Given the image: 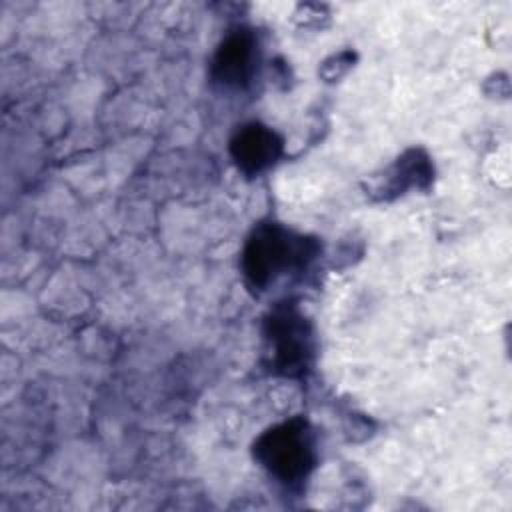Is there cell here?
<instances>
[{
	"mask_svg": "<svg viewBox=\"0 0 512 512\" xmlns=\"http://www.w3.org/2000/svg\"><path fill=\"white\" fill-rule=\"evenodd\" d=\"M296 18L304 26H322V20L328 18V12H326V6H320V4H300Z\"/></svg>",
	"mask_w": 512,
	"mask_h": 512,
	"instance_id": "ba28073f",
	"label": "cell"
},
{
	"mask_svg": "<svg viewBox=\"0 0 512 512\" xmlns=\"http://www.w3.org/2000/svg\"><path fill=\"white\" fill-rule=\"evenodd\" d=\"M252 454L280 484L298 488L308 480L318 460L314 428L302 416L280 422L254 440Z\"/></svg>",
	"mask_w": 512,
	"mask_h": 512,
	"instance_id": "7a4b0ae2",
	"label": "cell"
},
{
	"mask_svg": "<svg viewBox=\"0 0 512 512\" xmlns=\"http://www.w3.org/2000/svg\"><path fill=\"white\" fill-rule=\"evenodd\" d=\"M356 62V52L354 50H342V52H336L332 56H328L320 68H318V74L324 82H338Z\"/></svg>",
	"mask_w": 512,
	"mask_h": 512,
	"instance_id": "52a82bcc",
	"label": "cell"
},
{
	"mask_svg": "<svg viewBox=\"0 0 512 512\" xmlns=\"http://www.w3.org/2000/svg\"><path fill=\"white\" fill-rule=\"evenodd\" d=\"M264 364L284 378H302L314 360V328L294 302L272 306L264 318Z\"/></svg>",
	"mask_w": 512,
	"mask_h": 512,
	"instance_id": "3957f363",
	"label": "cell"
},
{
	"mask_svg": "<svg viewBox=\"0 0 512 512\" xmlns=\"http://www.w3.org/2000/svg\"><path fill=\"white\" fill-rule=\"evenodd\" d=\"M260 42L252 28H234L220 42L212 58V80L230 90L248 88L258 76Z\"/></svg>",
	"mask_w": 512,
	"mask_h": 512,
	"instance_id": "277c9868",
	"label": "cell"
},
{
	"mask_svg": "<svg viewBox=\"0 0 512 512\" xmlns=\"http://www.w3.org/2000/svg\"><path fill=\"white\" fill-rule=\"evenodd\" d=\"M320 250L316 238L298 234L278 222L258 224L242 250L246 284L256 292H264L280 278L304 272Z\"/></svg>",
	"mask_w": 512,
	"mask_h": 512,
	"instance_id": "6da1fadb",
	"label": "cell"
},
{
	"mask_svg": "<svg viewBox=\"0 0 512 512\" xmlns=\"http://www.w3.org/2000/svg\"><path fill=\"white\" fill-rule=\"evenodd\" d=\"M282 152V136L262 122L242 124L230 140V156L246 176H260L270 170L280 160Z\"/></svg>",
	"mask_w": 512,
	"mask_h": 512,
	"instance_id": "5b68a950",
	"label": "cell"
},
{
	"mask_svg": "<svg viewBox=\"0 0 512 512\" xmlns=\"http://www.w3.org/2000/svg\"><path fill=\"white\" fill-rule=\"evenodd\" d=\"M432 182V158L422 148H408L380 176L374 178L368 194L374 200H394L410 188L428 190Z\"/></svg>",
	"mask_w": 512,
	"mask_h": 512,
	"instance_id": "8992f818",
	"label": "cell"
}]
</instances>
